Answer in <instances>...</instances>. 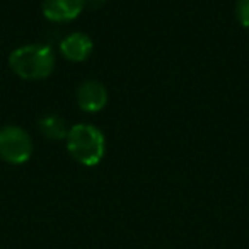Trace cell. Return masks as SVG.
Returning <instances> with one entry per match:
<instances>
[{
  "mask_svg": "<svg viewBox=\"0 0 249 249\" xmlns=\"http://www.w3.org/2000/svg\"><path fill=\"white\" fill-rule=\"evenodd\" d=\"M65 140L69 154L82 166L94 167L103 160L106 152V139L94 124H73Z\"/></svg>",
  "mask_w": 249,
  "mask_h": 249,
  "instance_id": "6da1fadb",
  "label": "cell"
},
{
  "mask_svg": "<svg viewBox=\"0 0 249 249\" xmlns=\"http://www.w3.org/2000/svg\"><path fill=\"white\" fill-rule=\"evenodd\" d=\"M9 65L21 79L41 80L52 75L55 69V55L46 45H24L11 53Z\"/></svg>",
  "mask_w": 249,
  "mask_h": 249,
  "instance_id": "7a4b0ae2",
  "label": "cell"
},
{
  "mask_svg": "<svg viewBox=\"0 0 249 249\" xmlns=\"http://www.w3.org/2000/svg\"><path fill=\"white\" fill-rule=\"evenodd\" d=\"M33 154L31 137L16 124H7L0 128V157L9 164L21 166L28 162Z\"/></svg>",
  "mask_w": 249,
  "mask_h": 249,
  "instance_id": "3957f363",
  "label": "cell"
},
{
  "mask_svg": "<svg viewBox=\"0 0 249 249\" xmlns=\"http://www.w3.org/2000/svg\"><path fill=\"white\" fill-rule=\"evenodd\" d=\"M77 103L86 113H97L107 103V90L97 80H86L77 89Z\"/></svg>",
  "mask_w": 249,
  "mask_h": 249,
  "instance_id": "277c9868",
  "label": "cell"
},
{
  "mask_svg": "<svg viewBox=\"0 0 249 249\" xmlns=\"http://www.w3.org/2000/svg\"><path fill=\"white\" fill-rule=\"evenodd\" d=\"M84 0H45L43 16L52 22H69L80 16Z\"/></svg>",
  "mask_w": 249,
  "mask_h": 249,
  "instance_id": "5b68a950",
  "label": "cell"
},
{
  "mask_svg": "<svg viewBox=\"0 0 249 249\" xmlns=\"http://www.w3.org/2000/svg\"><path fill=\"white\" fill-rule=\"evenodd\" d=\"M92 39L84 33H72L60 43V53L70 62H84L92 53Z\"/></svg>",
  "mask_w": 249,
  "mask_h": 249,
  "instance_id": "8992f818",
  "label": "cell"
},
{
  "mask_svg": "<svg viewBox=\"0 0 249 249\" xmlns=\"http://www.w3.org/2000/svg\"><path fill=\"white\" fill-rule=\"evenodd\" d=\"M39 132L50 140H63L69 135V128L67 123L62 116L58 114H48V116L41 118L38 123Z\"/></svg>",
  "mask_w": 249,
  "mask_h": 249,
  "instance_id": "52a82bcc",
  "label": "cell"
},
{
  "mask_svg": "<svg viewBox=\"0 0 249 249\" xmlns=\"http://www.w3.org/2000/svg\"><path fill=\"white\" fill-rule=\"evenodd\" d=\"M235 16H237V21L244 28H249V0H237Z\"/></svg>",
  "mask_w": 249,
  "mask_h": 249,
  "instance_id": "ba28073f",
  "label": "cell"
}]
</instances>
